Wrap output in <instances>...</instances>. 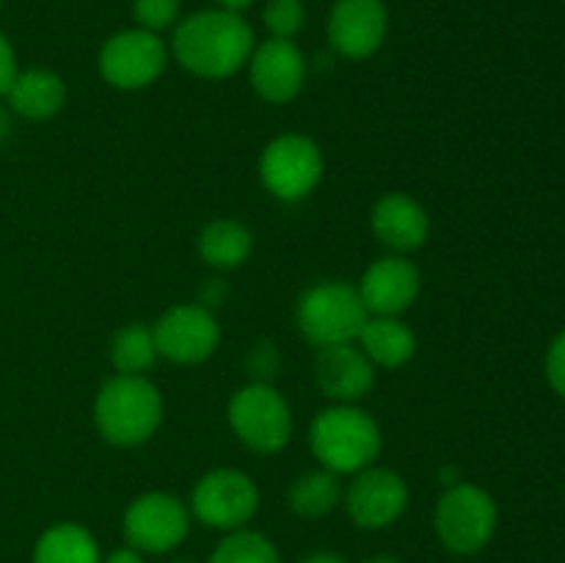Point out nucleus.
I'll return each instance as SVG.
<instances>
[{
	"mask_svg": "<svg viewBox=\"0 0 565 563\" xmlns=\"http://www.w3.org/2000/svg\"><path fill=\"white\" fill-rule=\"evenodd\" d=\"M546 381L557 395L565 397V329L552 340L546 351Z\"/></svg>",
	"mask_w": 565,
	"mask_h": 563,
	"instance_id": "obj_27",
	"label": "nucleus"
},
{
	"mask_svg": "<svg viewBox=\"0 0 565 563\" xmlns=\"http://www.w3.org/2000/svg\"><path fill=\"white\" fill-rule=\"evenodd\" d=\"M196 252L204 265L215 270H232L248 263L254 252V235L243 221L213 219L196 237Z\"/></svg>",
	"mask_w": 565,
	"mask_h": 563,
	"instance_id": "obj_20",
	"label": "nucleus"
},
{
	"mask_svg": "<svg viewBox=\"0 0 565 563\" xmlns=\"http://www.w3.org/2000/svg\"><path fill=\"white\" fill-rule=\"evenodd\" d=\"M0 6H3V0H0Z\"/></svg>",
	"mask_w": 565,
	"mask_h": 563,
	"instance_id": "obj_34",
	"label": "nucleus"
},
{
	"mask_svg": "<svg viewBox=\"0 0 565 563\" xmlns=\"http://www.w3.org/2000/svg\"><path fill=\"white\" fill-rule=\"evenodd\" d=\"M207 563H281V555L268 535L241 528L218 541Z\"/></svg>",
	"mask_w": 565,
	"mask_h": 563,
	"instance_id": "obj_24",
	"label": "nucleus"
},
{
	"mask_svg": "<svg viewBox=\"0 0 565 563\" xmlns=\"http://www.w3.org/2000/svg\"><path fill=\"white\" fill-rule=\"evenodd\" d=\"M17 72H20V66H17L14 47H11L9 39L0 33V97H6V92H9L11 83H14Z\"/></svg>",
	"mask_w": 565,
	"mask_h": 563,
	"instance_id": "obj_28",
	"label": "nucleus"
},
{
	"mask_svg": "<svg viewBox=\"0 0 565 563\" xmlns=\"http://www.w3.org/2000/svg\"><path fill=\"white\" fill-rule=\"evenodd\" d=\"M315 381L331 403H359L375 386V364L356 342L318 348Z\"/></svg>",
	"mask_w": 565,
	"mask_h": 563,
	"instance_id": "obj_16",
	"label": "nucleus"
},
{
	"mask_svg": "<svg viewBox=\"0 0 565 563\" xmlns=\"http://www.w3.org/2000/svg\"><path fill=\"white\" fill-rule=\"evenodd\" d=\"M180 563H188V561H180Z\"/></svg>",
	"mask_w": 565,
	"mask_h": 563,
	"instance_id": "obj_35",
	"label": "nucleus"
},
{
	"mask_svg": "<svg viewBox=\"0 0 565 563\" xmlns=\"http://www.w3.org/2000/svg\"><path fill=\"white\" fill-rule=\"evenodd\" d=\"M246 66L254 94L270 105L292 103L307 83V61L290 39H265L254 44Z\"/></svg>",
	"mask_w": 565,
	"mask_h": 563,
	"instance_id": "obj_14",
	"label": "nucleus"
},
{
	"mask_svg": "<svg viewBox=\"0 0 565 563\" xmlns=\"http://www.w3.org/2000/svg\"><path fill=\"white\" fill-rule=\"evenodd\" d=\"M180 0H132V20H136V28H143V31L152 33L174 31V25L180 22Z\"/></svg>",
	"mask_w": 565,
	"mask_h": 563,
	"instance_id": "obj_26",
	"label": "nucleus"
},
{
	"mask_svg": "<svg viewBox=\"0 0 565 563\" xmlns=\"http://www.w3.org/2000/svg\"><path fill=\"white\" fill-rule=\"evenodd\" d=\"M218 3V9H226V11H235V14H243L246 9H252L254 0H215Z\"/></svg>",
	"mask_w": 565,
	"mask_h": 563,
	"instance_id": "obj_31",
	"label": "nucleus"
},
{
	"mask_svg": "<svg viewBox=\"0 0 565 563\" xmlns=\"http://www.w3.org/2000/svg\"><path fill=\"white\" fill-rule=\"evenodd\" d=\"M370 312L353 285L340 279H326L307 287L296 304V326L315 348L356 342L359 331L367 323Z\"/></svg>",
	"mask_w": 565,
	"mask_h": 563,
	"instance_id": "obj_4",
	"label": "nucleus"
},
{
	"mask_svg": "<svg viewBox=\"0 0 565 563\" xmlns=\"http://www.w3.org/2000/svg\"><path fill=\"white\" fill-rule=\"evenodd\" d=\"M158 357L174 364H202L218 351L221 326L202 304H177L152 323Z\"/></svg>",
	"mask_w": 565,
	"mask_h": 563,
	"instance_id": "obj_11",
	"label": "nucleus"
},
{
	"mask_svg": "<svg viewBox=\"0 0 565 563\" xmlns=\"http://www.w3.org/2000/svg\"><path fill=\"white\" fill-rule=\"evenodd\" d=\"M263 22L268 28L270 39H290L296 42L298 33L307 22V9L303 0H268L263 11Z\"/></svg>",
	"mask_w": 565,
	"mask_h": 563,
	"instance_id": "obj_25",
	"label": "nucleus"
},
{
	"mask_svg": "<svg viewBox=\"0 0 565 563\" xmlns=\"http://www.w3.org/2000/svg\"><path fill=\"white\" fill-rule=\"evenodd\" d=\"M191 530V508L169 491H147L127 506L121 533L127 546L143 555L177 550Z\"/></svg>",
	"mask_w": 565,
	"mask_h": 563,
	"instance_id": "obj_10",
	"label": "nucleus"
},
{
	"mask_svg": "<svg viewBox=\"0 0 565 563\" xmlns=\"http://www.w3.org/2000/svg\"><path fill=\"white\" fill-rule=\"evenodd\" d=\"M298 563H348V561L342 555H337V552H312V555H307Z\"/></svg>",
	"mask_w": 565,
	"mask_h": 563,
	"instance_id": "obj_30",
	"label": "nucleus"
},
{
	"mask_svg": "<svg viewBox=\"0 0 565 563\" xmlns=\"http://www.w3.org/2000/svg\"><path fill=\"white\" fill-rule=\"evenodd\" d=\"M326 174L323 149L303 132H281L259 155V180L279 202H303L318 191Z\"/></svg>",
	"mask_w": 565,
	"mask_h": 563,
	"instance_id": "obj_7",
	"label": "nucleus"
},
{
	"mask_svg": "<svg viewBox=\"0 0 565 563\" xmlns=\"http://www.w3.org/2000/svg\"><path fill=\"white\" fill-rule=\"evenodd\" d=\"M108 359L116 373L147 375L149 368L160 359L152 337V326L127 323L121 329H116L114 337H110Z\"/></svg>",
	"mask_w": 565,
	"mask_h": 563,
	"instance_id": "obj_23",
	"label": "nucleus"
},
{
	"mask_svg": "<svg viewBox=\"0 0 565 563\" xmlns=\"http://www.w3.org/2000/svg\"><path fill=\"white\" fill-rule=\"evenodd\" d=\"M232 434L254 453L274 456L292 439V408L270 381H248L226 406Z\"/></svg>",
	"mask_w": 565,
	"mask_h": 563,
	"instance_id": "obj_5",
	"label": "nucleus"
},
{
	"mask_svg": "<svg viewBox=\"0 0 565 563\" xmlns=\"http://www.w3.org/2000/svg\"><path fill=\"white\" fill-rule=\"evenodd\" d=\"M351 478L353 480L342 495V506L356 528L384 530L406 513L408 484L401 472L373 464Z\"/></svg>",
	"mask_w": 565,
	"mask_h": 563,
	"instance_id": "obj_12",
	"label": "nucleus"
},
{
	"mask_svg": "<svg viewBox=\"0 0 565 563\" xmlns=\"http://www.w3.org/2000/svg\"><path fill=\"white\" fill-rule=\"evenodd\" d=\"M370 226H373V235L379 237L381 246L390 248L392 254H408L423 248L425 241H428L430 215L417 199L395 191L384 193L373 204Z\"/></svg>",
	"mask_w": 565,
	"mask_h": 563,
	"instance_id": "obj_17",
	"label": "nucleus"
},
{
	"mask_svg": "<svg viewBox=\"0 0 565 563\" xmlns=\"http://www.w3.org/2000/svg\"><path fill=\"white\" fill-rule=\"evenodd\" d=\"M163 423V395L147 375L114 373L94 397V425L114 447H138Z\"/></svg>",
	"mask_w": 565,
	"mask_h": 563,
	"instance_id": "obj_3",
	"label": "nucleus"
},
{
	"mask_svg": "<svg viewBox=\"0 0 565 563\" xmlns=\"http://www.w3.org/2000/svg\"><path fill=\"white\" fill-rule=\"evenodd\" d=\"M33 563H103L97 539L77 522H55L39 535Z\"/></svg>",
	"mask_w": 565,
	"mask_h": 563,
	"instance_id": "obj_21",
	"label": "nucleus"
},
{
	"mask_svg": "<svg viewBox=\"0 0 565 563\" xmlns=\"http://www.w3.org/2000/svg\"><path fill=\"white\" fill-rule=\"evenodd\" d=\"M329 44L340 59L364 61L379 53L390 33V11L384 0H337L331 6Z\"/></svg>",
	"mask_w": 565,
	"mask_h": 563,
	"instance_id": "obj_13",
	"label": "nucleus"
},
{
	"mask_svg": "<svg viewBox=\"0 0 565 563\" xmlns=\"http://www.w3.org/2000/svg\"><path fill=\"white\" fill-rule=\"evenodd\" d=\"M362 563H401V561H397L395 555H375V557H367V561H362Z\"/></svg>",
	"mask_w": 565,
	"mask_h": 563,
	"instance_id": "obj_33",
	"label": "nucleus"
},
{
	"mask_svg": "<svg viewBox=\"0 0 565 563\" xmlns=\"http://www.w3.org/2000/svg\"><path fill=\"white\" fill-rule=\"evenodd\" d=\"M11 132V121H9V114H6L3 108H0V147L6 144V138H9Z\"/></svg>",
	"mask_w": 565,
	"mask_h": 563,
	"instance_id": "obj_32",
	"label": "nucleus"
},
{
	"mask_svg": "<svg viewBox=\"0 0 565 563\" xmlns=\"http://www.w3.org/2000/svg\"><path fill=\"white\" fill-rule=\"evenodd\" d=\"M191 517L204 528L232 533L246 528L259 511V489L243 469L218 467L204 472L191 491Z\"/></svg>",
	"mask_w": 565,
	"mask_h": 563,
	"instance_id": "obj_9",
	"label": "nucleus"
},
{
	"mask_svg": "<svg viewBox=\"0 0 565 563\" xmlns=\"http://www.w3.org/2000/svg\"><path fill=\"white\" fill-rule=\"evenodd\" d=\"M500 524V508L486 489L475 484L447 486L436 502L434 528L441 546L452 555H475L486 550Z\"/></svg>",
	"mask_w": 565,
	"mask_h": 563,
	"instance_id": "obj_6",
	"label": "nucleus"
},
{
	"mask_svg": "<svg viewBox=\"0 0 565 563\" xmlns=\"http://www.w3.org/2000/svg\"><path fill=\"white\" fill-rule=\"evenodd\" d=\"M254 44L257 42L246 17L215 6L177 22L169 53L193 77L226 81L248 64Z\"/></svg>",
	"mask_w": 565,
	"mask_h": 563,
	"instance_id": "obj_1",
	"label": "nucleus"
},
{
	"mask_svg": "<svg viewBox=\"0 0 565 563\" xmlns=\"http://www.w3.org/2000/svg\"><path fill=\"white\" fill-rule=\"evenodd\" d=\"M342 495H345V486H342L340 475L320 467L309 469L292 480L290 489H287V506L296 517L320 519L340 506Z\"/></svg>",
	"mask_w": 565,
	"mask_h": 563,
	"instance_id": "obj_22",
	"label": "nucleus"
},
{
	"mask_svg": "<svg viewBox=\"0 0 565 563\" xmlns=\"http://www.w3.org/2000/svg\"><path fill=\"white\" fill-rule=\"evenodd\" d=\"M309 447L323 469L334 475H356L373 467L384 447L379 423L356 403H331L315 414L309 425Z\"/></svg>",
	"mask_w": 565,
	"mask_h": 563,
	"instance_id": "obj_2",
	"label": "nucleus"
},
{
	"mask_svg": "<svg viewBox=\"0 0 565 563\" xmlns=\"http://www.w3.org/2000/svg\"><path fill=\"white\" fill-rule=\"evenodd\" d=\"M103 563H147V557H143V552L132 550V546H119L110 555H105Z\"/></svg>",
	"mask_w": 565,
	"mask_h": 563,
	"instance_id": "obj_29",
	"label": "nucleus"
},
{
	"mask_svg": "<svg viewBox=\"0 0 565 563\" xmlns=\"http://www.w3.org/2000/svg\"><path fill=\"white\" fill-rule=\"evenodd\" d=\"M423 276L406 254H386L367 265L356 290L370 315H397L401 318L419 298Z\"/></svg>",
	"mask_w": 565,
	"mask_h": 563,
	"instance_id": "obj_15",
	"label": "nucleus"
},
{
	"mask_svg": "<svg viewBox=\"0 0 565 563\" xmlns=\"http://www.w3.org/2000/svg\"><path fill=\"white\" fill-rule=\"evenodd\" d=\"M169 66V44L160 33L125 28L105 39L97 55L99 77L116 92H141L158 83Z\"/></svg>",
	"mask_w": 565,
	"mask_h": 563,
	"instance_id": "obj_8",
	"label": "nucleus"
},
{
	"mask_svg": "<svg viewBox=\"0 0 565 563\" xmlns=\"http://www.w3.org/2000/svg\"><path fill=\"white\" fill-rule=\"evenodd\" d=\"M6 99H9V108L22 119L47 121L58 116L66 105V83L53 70L33 66V70L17 72Z\"/></svg>",
	"mask_w": 565,
	"mask_h": 563,
	"instance_id": "obj_19",
	"label": "nucleus"
},
{
	"mask_svg": "<svg viewBox=\"0 0 565 563\" xmlns=\"http://www.w3.org/2000/svg\"><path fill=\"white\" fill-rule=\"evenodd\" d=\"M356 346L375 364V370H401L417 353V334L397 315H370L359 331Z\"/></svg>",
	"mask_w": 565,
	"mask_h": 563,
	"instance_id": "obj_18",
	"label": "nucleus"
}]
</instances>
